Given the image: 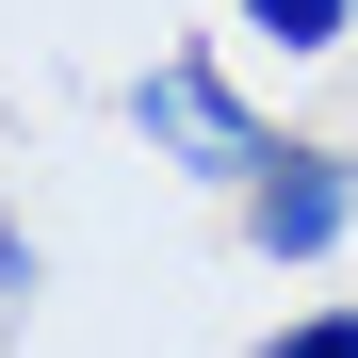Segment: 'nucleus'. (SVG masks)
I'll list each match as a JSON object with an SVG mask.
<instances>
[{"mask_svg":"<svg viewBox=\"0 0 358 358\" xmlns=\"http://www.w3.org/2000/svg\"><path fill=\"white\" fill-rule=\"evenodd\" d=\"M131 131H147L179 179H212V196H245V179L277 163V131H261L245 98H228V66H212V49H163V66L131 82Z\"/></svg>","mask_w":358,"mask_h":358,"instance_id":"nucleus-1","label":"nucleus"},{"mask_svg":"<svg viewBox=\"0 0 358 358\" xmlns=\"http://www.w3.org/2000/svg\"><path fill=\"white\" fill-rule=\"evenodd\" d=\"M358 228V163H326V147H277L261 179H245V245L261 261H326Z\"/></svg>","mask_w":358,"mask_h":358,"instance_id":"nucleus-2","label":"nucleus"},{"mask_svg":"<svg viewBox=\"0 0 358 358\" xmlns=\"http://www.w3.org/2000/svg\"><path fill=\"white\" fill-rule=\"evenodd\" d=\"M245 33H277L293 66H326V49H358V0H228Z\"/></svg>","mask_w":358,"mask_h":358,"instance_id":"nucleus-3","label":"nucleus"},{"mask_svg":"<svg viewBox=\"0 0 358 358\" xmlns=\"http://www.w3.org/2000/svg\"><path fill=\"white\" fill-rule=\"evenodd\" d=\"M261 358H358V310H293V326H277Z\"/></svg>","mask_w":358,"mask_h":358,"instance_id":"nucleus-4","label":"nucleus"}]
</instances>
